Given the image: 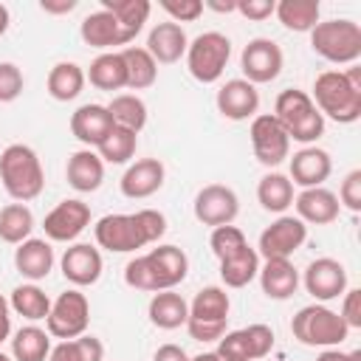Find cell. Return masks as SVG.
<instances>
[{"label":"cell","instance_id":"7dc6e473","mask_svg":"<svg viewBox=\"0 0 361 361\" xmlns=\"http://www.w3.org/2000/svg\"><path fill=\"white\" fill-rule=\"evenodd\" d=\"M341 296H344V302H341L338 316L344 319V324H347L350 330L361 327V290H358V288H347Z\"/></svg>","mask_w":361,"mask_h":361},{"label":"cell","instance_id":"8fae6325","mask_svg":"<svg viewBox=\"0 0 361 361\" xmlns=\"http://www.w3.org/2000/svg\"><path fill=\"white\" fill-rule=\"evenodd\" d=\"M248 138H251L254 158H257L262 166H279V164L290 155V138H288L285 127L274 118V113L254 116V118H251Z\"/></svg>","mask_w":361,"mask_h":361},{"label":"cell","instance_id":"7a4b0ae2","mask_svg":"<svg viewBox=\"0 0 361 361\" xmlns=\"http://www.w3.org/2000/svg\"><path fill=\"white\" fill-rule=\"evenodd\" d=\"M189 274V257L178 245H158L149 254L133 257L124 268V282L135 290L158 293V290H175Z\"/></svg>","mask_w":361,"mask_h":361},{"label":"cell","instance_id":"ee69618b","mask_svg":"<svg viewBox=\"0 0 361 361\" xmlns=\"http://www.w3.org/2000/svg\"><path fill=\"white\" fill-rule=\"evenodd\" d=\"M25 87V76L14 62H0V104L14 102Z\"/></svg>","mask_w":361,"mask_h":361},{"label":"cell","instance_id":"7c38bea8","mask_svg":"<svg viewBox=\"0 0 361 361\" xmlns=\"http://www.w3.org/2000/svg\"><path fill=\"white\" fill-rule=\"evenodd\" d=\"M282 65H285L282 48L268 37H254L240 54V68L245 73L243 79L251 82L254 87L274 82L282 73Z\"/></svg>","mask_w":361,"mask_h":361},{"label":"cell","instance_id":"4fadbf2b","mask_svg":"<svg viewBox=\"0 0 361 361\" xmlns=\"http://www.w3.org/2000/svg\"><path fill=\"white\" fill-rule=\"evenodd\" d=\"M305 240H307V226L293 214H279L259 234L257 254H262L265 259H290L293 251H299Z\"/></svg>","mask_w":361,"mask_h":361},{"label":"cell","instance_id":"e575fe53","mask_svg":"<svg viewBox=\"0 0 361 361\" xmlns=\"http://www.w3.org/2000/svg\"><path fill=\"white\" fill-rule=\"evenodd\" d=\"M51 355V336L37 324H25L11 338V358L14 361H48Z\"/></svg>","mask_w":361,"mask_h":361},{"label":"cell","instance_id":"9c48e42d","mask_svg":"<svg viewBox=\"0 0 361 361\" xmlns=\"http://www.w3.org/2000/svg\"><path fill=\"white\" fill-rule=\"evenodd\" d=\"M228 56H231V39L220 31H203L186 48V68L192 79H197L200 85H212L223 76Z\"/></svg>","mask_w":361,"mask_h":361},{"label":"cell","instance_id":"f546056e","mask_svg":"<svg viewBox=\"0 0 361 361\" xmlns=\"http://www.w3.org/2000/svg\"><path fill=\"white\" fill-rule=\"evenodd\" d=\"M85 79H90L93 87L110 90V93L127 87V65H124L121 51H104V54H99V56L90 62Z\"/></svg>","mask_w":361,"mask_h":361},{"label":"cell","instance_id":"b9f144b4","mask_svg":"<svg viewBox=\"0 0 361 361\" xmlns=\"http://www.w3.org/2000/svg\"><path fill=\"white\" fill-rule=\"evenodd\" d=\"M209 245H212V254L217 259H226L234 251H240L243 245H248V240H245V234L237 226H217V228H212Z\"/></svg>","mask_w":361,"mask_h":361},{"label":"cell","instance_id":"d6a6232c","mask_svg":"<svg viewBox=\"0 0 361 361\" xmlns=\"http://www.w3.org/2000/svg\"><path fill=\"white\" fill-rule=\"evenodd\" d=\"M293 183L288 175L282 172H268L259 178L257 183V200L265 212H274V214H285V209L293 206Z\"/></svg>","mask_w":361,"mask_h":361},{"label":"cell","instance_id":"f1b7e54d","mask_svg":"<svg viewBox=\"0 0 361 361\" xmlns=\"http://www.w3.org/2000/svg\"><path fill=\"white\" fill-rule=\"evenodd\" d=\"M147 316L161 330H178L180 324H186L189 302L175 290H158L147 305Z\"/></svg>","mask_w":361,"mask_h":361},{"label":"cell","instance_id":"db71d44e","mask_svg":"<svg viewBox=\"0 0 361 361\" xmlns=\"http://www.w3.org/2000/svg\"><path fill=\"white\" fill-rule=\"evenodd\" d=\"M203 8H212V11H217V14H231V11H237V0H206L203 3Z\"/></svg>","mask_w":361,"mask_h":361},{"label":"cell","instance_id":"e0dca14e","mask_svg":"<svg viewBox=\"0 0 361 361\" xmlns=\"http://www.w3.org/2000/svg\"><path fill=\"white\" fill-rule=\"evenodd\" d=\"M59 268H62V276L76 285V288H87V285H96L99 276H102V268H104V259H102V251L90 243H73L71 248H65L62 259H59Z\"/></svg>","mask_w":361,"mask_h":361},{"label":"cell","instance_id":"f5cc1de1","mask_svg":"<svg viewBox=\"0 0 361 361\" xmlns=\"http://www.w3.org/2000/svg\"><path fill=\"white\" fill-rule=\"evenodd\" d=\"M316 361H361V353H341L338 347H327Z\"/></svg>","mask_w":361,"mask_h":361},{"label":"cell","instance_id":"d590c367","mask_svg":"<svg viewBox=\"0 0 361 361\" xmlns=\"http://www.w3.org/2000/svg\"><path fill=\"white\" fill-rule=\"evenodd\" d=\"M124 65H127V87L130 90H147L158 79V62L149 56L147 48L141 45H127L121 51Z\"/></svg>","mask_w":361,"mask_h":361},{"label":"cell","instance_id":"52a82bcc","mask_svg":"<svg viewBox=\"0 0 361 361\" xmlns=\"http://www.w3.org/2000/svg\"><path fill=\"white\" fill-rule=\"evenodd\" d=\"M310 48L333 65H355L361 56V25L355 20H324L310 31Z\"/></svg>","mask_w":361,"mask_h":361},{"label":"cell","instance_id":"4dcf8cb0","mask_svg":"<svg viewBox=\"0 0 361 361\" xmlns=\"http://www.w3.org/2000/svg\"><path fill=\"white\" fill-rule=\"evenodd\" d=\"M259 274V254L251 245H243L231 257L220 259V279L226 288H245Z\"/></svg>","mask_w":361,"mask_h":361},{"label":"cell","instance_id":"ab89813d","mask_svg":"<svg viewBox=\"0 0 361 361\" xmlns=\"http://www.w3.org/2000/svg\"><path fill=\"white\" fill-rule=\"evenodd\" d=\"M104 358V344L96 336H79L71 341H59L51 347L48 361H102Z\"/></svg>","mask_w":361,"mask_h":361},{"label":"cell","instance_id":"83f0119b","mask_svg":"<svg viewBox=\"0 0 361 361\" xmlns=\"http://www.w3.org/2000/svg\"><path fill=\"white\" fill-rule=\"evenodd\" d=\"M99 3H102L104 11H110L116 17L124 45H130L141 34V28H144V23H147V17L152 11L149 0H99Z\"/></svg>","mask_w":361,"mask_h":361},{"label":"cell","instance_id":"277c9868","mask_svg":"<svg viewBox=\"0 0 361 361\" xmlns=\"http://www.w3.org/2000/svg\"><path fill=\"white\" fill-rule=\"evenodd\" d=\"M0 180H3V189L17 203H28L39 197L45 189V172H42L39 155L28 144H8L0 152Z\"/></svg>","mask_w":361,"mask_h":361},{"label":"cell","instance_id":"f907efd6","mask_svg":"<svg viewBox=\"0 0 361 361\" xmlns=\"http://www.w3.org/2000/svg\"><path fill=\"white\" fill-rule=\"evenodd\" d=\"M39 8L45 14H71L76 8V0H42Z\"/></svg>","mask_w":361,"mask_h":361},{"label":"cell","instance_id":"5b68a950","mask_svg":"<svg viewBox=\"0 0 361 361\" xmlns=\"http://www.w3.org/2000/svg\"><path fill=\"white\" fill-rule=\"evenodd\" d=\"M274 118L285 127L290 141H299L305 147H313L324 133V116L313 104L310 93L288 87L274 102Z\"/></svg>","mask_w":361,"mask_h":361},{"label":"cell","instance_id":"8d00e7d4","mask_svg":"<svg viewBox=\"0 0 361 361\" xmlns=\"http://www.w3.org/2000/svg\"><path fill=\"white\" fill-rule=\"evenodd\" d=\"M85 71L76 62H56L48 73V93L56 102H73L85 90Z\"/></svg>","mask_w":361,"mask_h":361},{"label":"cell","instance_id":"681fc988","mask_svg":"<svg viewBox=\"0 0 361 361\" xmlns=\"http://www.w3.org/2000/svg\"><path fill=\"white\" fill-rule=\"evenodd\" d=\"M152 361H192V355L178 344H161L152 355Z\"/></svg>","mask_w":361,"mask_h":361},{"label":"cell","instance_id":"8992f818","mask_svg":"<svg viewBox=\"0 0 361 361\" xmlns=\"http://www.w3.org/2000/svg\"><path fill=\"white\" fill-rule=\"evenodd\" d=\"M228 310L231 299L226 288L209 285L195 293L189 302V316H186V330L195 341H217L228 330Z\"/></svg>","mask_w":361,"mask_h":361},{"label":"cell","instance_id":"cb8c5ba5","mask_svg":"<svg viewBox=\"0 0 361 361\" xmlns=\"http://www.w3.org/2000/svg\"><path fill=\"white\" fill-rule=\"evenodd\" d=\"M14 268L23 279L28 282H39L54 271V248L48 240H37L28 237L25 243L17 245L14 251Z\"/></svg>","mask_w":361,"mask_h":361},{"label":"cell","instance_id":"3957f363","mask_svg":"<svg viewBox=\"0 0 361 361\" xmlns=\"http://www.w3.org/2000/svg\"><path fill=\"white\" fill-rule=\"evenodd\" d=\"M313 104L322 116L353 124L361 118V68L350 65L347 71H324L313 82Z\"/></svg>","mask_w":361,"mask_h":361},{"label":"cell","instance_id":"603a6c76","mask_svg":"<svg viewBox=\"0 0 361 361\" xmlns=\"http://www.w3.org/2000/svg\"><path fill=\"white\" fill-rule=\"evenodd\" d=\"M144 48L149 51V56H152L158 65H172V62H178L180 56H186L189 37H186L183 25H178V23L169 20V23H158V25L149 31Z\"/></svg>","mask_w":361,"mask_h":361},{"label":"cell","instance_id":"7bdbcfd3","mask_svg":"<svg viewBox=\"0 0 361 361\" xmlns=\"http://www.w3.org/2000/svg\"><path fill=\"white\" fill-rule=\"evenodd\" d=\"M243 336H245V344H248V355L251 361L257 358H265L271 350H274V330L268 324H248L243 327Z\"/></svg>","mask_w":361,"mask_h":361},{"label":"cell","instance_id":"30bf717a","mask_svg":"<svg viewBox=\"0 0 361 361\" xmlns=\"http://www.w3.org/2000/svg\"><path fill=\"white\" fill-rule=\"evenodd\" d=\"M87 324H90V302H87V296L82 290L71 288V290L59 293L51 302V313L45 319L48 336L62 338V341H71V338L85 336Z\"/></svg>","mask_w":361,"mask_h":361},{"label":"cell","instance_id":"4316f807","mask_svg":"<svg viewBox=\"0 0 361 361\" xmlns=\"http://www.w3.org/2000/svg\"><path fill=\"white\" fill-rule=\"evenodd\" d=\"M79 37H82L85 45L99 48L102 54H104L107 48L124 45V39H121V28H118L116 17H113L110 11H104V8L90 11V14L82 20V25H79Z\"/></svg>","mask_w":361,"mask_h":361},{"label":"cell","instance_id":"c3c4849f","mask_svg":"<svg viewBox=\"0 0 361 361\" xmlns=\"http://www.w3.org/2000/svg\"><path fill=\"white\" fill-rule=\"evenodd\" d=\"M274 8H276L274 0H237V11H240L245 20H254V23L268 20V17L274 14Z\"/></svg>","mask_w":361,"mask_h":361},{"label":"cell","instance_id":"7402d4cb","mask_svg":"<svg viewBox=\"0 0 361 361\" xmlns=\"http://www.w3.org/2000/svg\"><path fill=\"white\" fill-rule=\"evenodd\" d=\"M293 206H296V217L302 223H313V226H327L338 217L341 206H338V197L336 192L324 189V186H313V189H302L296 197H293Z\"/></svg>","mask_w":361,"mask_h":361},{"label":"cell","instance_id":"60d3db41","mask_svg":"<svg viewBox=\"0 0 361 361\" xmlns=\"http://www.w3.org/2000/svg\"><path fill=\"white\" fill-rule=\"evenodd\" d=\"M135 147H138V133L124 130V127H113L110 135L96 147V152L104 164H127L135 155Z\"/></svg>","mask_w":361,"mask_h":361},{"label":"cell","instance_id":"ac0fdd59","mask_svg":"<svg viewBox=\"0 0 361 361\" xmlns=\"http://www.w3.org/2000/svg\"><path fill=\"white\" fill-rule=\"evenodd\" d=\"M214 104H217V113L223 118H228V121H245V118H254L257 116V110H259V93L245 79H228L217 90Z\"/></svg>","mask_w":361,"mask_h":361},{"label":"cell","instance_id":"ba28073f","mask_svg":"<svg viewBox=\"0 0 361 361\" xmlns=\"http://www.w3.org/2000/svg\"><path fill=\"white\" fill-rule=\"evenodd\" d=\"M290 333L305 347L327 350V347H338L350 336V327L344 324V319L336 310H330L324 305H307L290 319Z\"/></svg>","mask_w":361,"mask_h":361},{"label":"cell","instance_id":"6f0895ef","mask_svg":"<svg viewBox=\"0 0 361 361\" xmlns=\"http://www.w3.org/2000/svg\"><path fill=\"white\" fill-rule=\"evenodd\" d=\"M0 361H11V358H8V355H6L3 350H0Z\"/></svg>","mask_w":361,"mask_h":361},{"label":"cell","instance_id":"9a60e30c","mask_svg":"<svg viewBox=\"0 0 361 361\" xmlns=\"http://www.w3.org/2000/svg\"><path fill=\"white\" fill-rule=\"evenodd\" d=\"M87 226H90V206L76 197L56 203L42 220L45 237L54 243H73Z\"/></svg>","mask_w":361,"mask_h":361},{"label":"cell","instance_id":"816d5d0a","mask_svg":"<svg viewBox=\"0 0 361 361\" xmlns=\"http://www.w3.org/2000/svg\"><path fill=\"white\" fill-rule=\"evenodd\" d=\"M11 336V307H8V299L0 293V344Z\"/></svg>","mask_w":361,"mask_h":361},{"label":"cell","instance_id":"9f6ffc18","mask_svg":"<svg viewBox=\"0 0 361 361\" xmlns=\"http://www.w3.org/2000/svg\"><path fill=\"white\" fill-rule=\"evenodd\" d=\"M192 361H223L217 353H200V355H195Z\"/></svg>","mask_w":361,"mask_h":361},{"label":"cell","instance_id":"d6986e66","mask_svg":"<svg viewBox=\"0 0 361 361\" xmlns=\"http://www.w3.org/2000/svg\"><path fill=\"white\" fill-rule=\"evenodd\" d=\"M113 116L107 110V104H82L73 110L71 116V133L76 141L85 144V149H96L113 130Z\"/></svg>","mask_w":361,"mask_h":361},{"label":"cell","instance_id":"d4e9b609","mask_svg":"<svg viewBox=\"0 0 361 361\" xmlns=\"http://www.w3.org/2000/svg\"><path fill=\"white\" fill-rule=\"evenodd\" d=\"M259 288L268 299H276V302H285L296 293L299 288V271L293 268L290 259H265L259 265Z\"/></svg>","mask_w":361,"mask_h":361},{"label":"cell","instance_id":"f35d334b","mask_svg":"<svg viewBox=\"0 0 361 361\" xmlns=\"http://www.w3.org/2000/svg\"><path fill=\"white\" fill-rule=\"evenodd\" d=\"M107 110H110L116 127L141 133L144 124H147V104L135 93H118V96H113L110 104H107Z\"/></svg>","mask_w":361,"mask_h":361},{"label":"cell","instance_id":"44dd1931","mask_svg":"<svg viewBox=\"0 0 361 361\" xmlns=\"http://www.w3.org/2000/svg\"><path fill=\"white\" fill-rule=\"evenodd\" d=\"M164 178H166V169H164V164L158 158H141V161L127 166V172L121 175L118 186H121L124 197L144 200V197L155 195L164 186Z\"/></svg>","mask_w":361,"mask_h":361},{"label":"cell","instance_id":"836d02e7","mask_svg":"<svg viewBox=\"0 0 361 361\" xmlns=\"http://www.w3.org/2000/svg\"><path fill=\"white\" fill-rule=\"evenodd\" d=\"M8 307H11L17 316L28 319V322H42V319H48V313H51V299H48V293H45L37 282H23V285H17V288L11 290Z\"/></svg>","mask_w":361,"mask_h":361},{"label":"cell","instance_id":"1f68e13d","mask_svg":"<svg viewBox=\"0 0 361 361\" xmlns=\"http://www.w3.org/2000/svg\"><path fill=\"white\" fill-rule=\"evenodd\" d=\"M276 20L288 28V31H296V34H310L319 23V14H322V6L319 0H279L276 8H274Z\"/></svg>","mask_w":361,"mask_h":361},{"label":"cell","instance_id":"74e56055","mask_svg":"<svg viewBox=\"0 0 361 361\" xmlns=\"http://www.w3.org/2000/svg\"><path fill=\"white\" fill-rule=\"evenodd\" d=\"M34 231V214L25 203H8L0 209V240L8 245H20Z\"/></svg>","mask_w":361,"mask_h":361},{"label":"cell","instance_id":"2e32d148","mask_svg":"<svg viewBox=\"0 0 361 361\" xmlns=\"http://www.w3.org/2000/svg\"><path fill=\"white\" fill-rule=\"evenodd\" d=\"M302 282H305V290L316 302H330V299H338L347 290V271L338 259L319 257L305 268Z\"/></svg>","mask_w":361,"mask_h":361},{"label":"cell","instance_id":"484cf974","mask_svg":"<svg viewBox=\"0 0 361 361\" xmlns=\"http://www.w3.org/2000/svg\"><path fill=\"white\" fill-rule=\"evenodd\" d=\"M68 186L76 192H96L104 180V161L96 149H76L65 166Z\"/></svg>","mask_w":361,"mask_h":361},{"label":"cell","instance_id":"11a10c76","mask_svg":"<svg viewBox=\"0 0 361 361\" xmlns=\"http://www.w3.org/2000/svg\"><path fill=\"white\" fill-rule=\"evenodd\" d=\"M8 23H11V14H8V8L0 3V37L8 31Z\"/></svg>","mask_w":361,"mask_h":361},{"label":"cell","instance_id":"5bb4252c","mask_svg":"<svg viewBox=\"0 0 361 361\" xmlns=\"http://www.w3.org/2000/svg\"><path fill=\"white\" fill-rule=\"evenodd\" d=\"M195 217L203 223V226H231L234 217L240 214V197L231 186L226 183H209L203 186L197 195H195Z\"/></svg>","mask_w":361,"mask_h":361},{"label":"cell","instance_id":"ffe728a7","mask_svg":"<svg viewBox=\"0 0 361 361\" xmlns=\"http://www.w3.org/2000/svg\"><path fill=\"white\" fill-rule=\"evenodd\" d=\"M333 172V158L327 149L322 147H302L299 152H293L290 158V183L302 186V189H313L322 186Z\"/></svg>","mask_w":361,"mask_h":361},{"label":"cell","instance_id":"f6af8a7d","mask_svg":"<svg viewBox=\"0 0 361 361\" xmlns=\"http://www.w3.org/2000/svg\"><path fill=\"white\" fill-rule=\"evenodd\" d=\"M169 17L172 23H195L200 14H203V0H161L158 3Z\"/></svg>","mask_w":361,"mask_h":361},{"label":"cell","instance_id":"6da1fadb","mask_svg":"<svg viewBox=\"0 0 361 361\" xmlns=\"http://www.w3.org/2000/svg\"><path fill=\"white\" fill-rule=\"evenodd\" d=\"M96 243L113 254H130L166 234V217L155 209H138L133 214H104L93 226Z\"/></svg>","mask_w":361,"mask_h":361},{"label":"cell","instance_id":"bcb514c9","mask_svg":"<svg viewBox=\"0 0 361 361\" xmlns=\"http://www.w3.org/2000/svg\"><path fill=\"white\" fill-rule=\"evenodd\" d=\"M336 197H338V206H347L350 212H361V169L347 172Z\"/></svg>","mask_w":361,"mask_h":361}]
</instances>
